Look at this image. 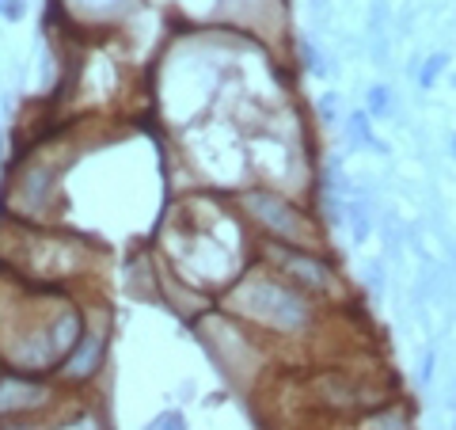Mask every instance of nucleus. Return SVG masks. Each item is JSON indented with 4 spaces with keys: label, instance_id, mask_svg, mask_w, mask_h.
<instances>
[{
    "label": "nucleus",
    "instance_id": "1",
    "mask_svg": "<svg viewBox=\"0 0 456 430\" xmlns=\"http://www.w3.org/2000/svg\"><path fill=\"white\" fill-rule=\"evenodd\" d=\"M152 256L183 282L221 297L255 259V236L236 213L232 198L209 187H194L168 202L156 221Z\"/></svg>",
    "mask_w": 456,
    "mask_h": 430
},
{
    "label": "nucleus",
    "instance_id": "2",
    "mask_svg": "<svg viewBox=\"0 0 456 430\" xmlns=\"http://www.w3.org/2000/svg\"><path fill=\"white\" fill-rule=\"evenodd\" d=\"M87 297L72 289H42L0 271V365L54 377L84 332Z\"/></svg>",
    "mask_w": 456,
    "mask_h": 430
},
{
    "label": "nucleus",
    "instance_id": "3",
    "mask_svg": "<svg viewBox=\"0 0 456 430\" xmlns=\"http://www.w3.org/2000/svg\"><path fill=\"white\" fill-rule=\"evenodd\" d=\"M224 312H232L236 320H244L277 350V358L300 354V358H315L323 343L335 335V327L346 320L353 309H327L323 301L308 297L293 282H285L277 271L262 267L259 259H251V267L236 278L232 286L217 297Z\"/></svg>",
    "mask_w": 456,
    "mask_h": 430
},
{
    "label": "nucleus",
    "instance_id": "4",
    "mask_svg": "<svg viewBox=\"0 0 456 430\" xmlns=\"http://www.w3.org/2000/svg\"><path fill=\"white\" fill-rule=\"evenodd\" d=\"M107 244L69 225H31L0 218V271L42 289L103 294Z\"/></svg>",
    "mask_w": 456,
    "mask_h": 430
},
{
    "label": "nucleus",
    "instance_id": "5",
    "mask_svg": "<svg viewBox=\"0 0 456 430\" xmlns=\"http://www.w3.org/2000/svg\"><path fill=\"white\" fill-rule=\"evenodd\" d=\"M175 145H179V157L190 164L194 187L232 195L251 183L247 134L232 115H206L183 126V130H175Z\"/></svg>",
    "mask_w": 456,
    "mask_h": 430
},
{
    "label": "nucleus",
    "instance_id": "6",
    "mask_svg": "<svg viewBox=\"0 0 456 430\" xmlns=\"http://www.w3.org/2000/svg\"><path fill=\"white\" fill-rule=\"evenodd\" d=\"M236 213L244 218L255 240H277V244H293V248H315V251H331V233L323 229L320 213L312 210V202L293 198L285 191H274L266 183H244L239 191L228 195Z\"/></svg>",
    "mask_w": 456,
    "mask_h": 430
},
{
    "label": "nucleus",
    "instance_id": "7",
    "mask_svg": "<svg viewBox=\"0 0 456 430\" xmlns=\"http://www.w3.org/2000/svg\"><path fill=\"white\" fill-rule=\"evenodd\" d=\"M194 335L198 343L206 347L209 362L224 373V381L236 392H251L259 388V381L266 377L270 365H282L277 350L266 343V339L247 327L244 320H236L232 312H224L221 305H213L209 312H201L194 320Z\"/></svg>",
    "mask_w": 456,
    "mask_h": 430
},
{
    "label": "nucleus",
    "instance_id": "8",
    "mask_svg": "<svg viewBox=\"0 0 456 430\" xmlns=\"http://www.w3.org/2000/svg\"><path fill=\"white\" fill-rule=\"evenodd\" d=\"M255 259L262 267H270L304 289L308 297L323 301L327 309H353V286L342 274L331 251H315V248H293V244H277V240H255Z\"/></svg>",
    "mask_w": 456,
    "mask_h": 430
},
{
    "label": "nucleus",
    "instance_id": "9",
    "mask_svg": "<svg viewBox=\"0 0 456 430\" xmlns=\"http://www.w3.org/2000/svg\"><path fill=\"white\" fill-rule=\"evenodd\" d=\"M76 396L61 388L54 377L23 373L0 365V423H49L61 426V415L76 411Z\"/></svg>",
    "mask_w": 456,
    "mask_h": 430
},
{
    "label": "nucleus",
    "instance_id": "10",
    "mask_svg": "<svg viewBox=\"0 0 456 430\" xmlns=\"http://www.w3.org/2000/svg\"><path fill=\"white\" fill-rule=\"evenodd\" d=\"M110 339H114V316L110 305L103 301V294H92L87 297V316H84V332L80 339L72 343V350L65 354V362L57 365L54 381L72 392V396H84L99 377L107 370V358H110Z\"/></svg>",
    "mask_w": 456,
    "mask_h": 430
},
{
    "label": "nucleus",
    "instance_id": "11",
    "mask_svg": "<svg viewBox=\"0 0 456 430\" xmlns=\"http://www.w3.org/2000/svg\"><path fill=\"white\" fill-rule=\"evenodd\" d=\"M141 0H49V23H61L76 35H114L133 16Z\"/></svg>",
    "mask_w": 456,
    "mask_h": 430
},
{
    "label": "nucleus",
    "instance_id": "12",
    "mask_svg": "<svg viewBox=\"0 0 456 430\" xmlns=\"http://www.w3.org/2000/svg\"><path fill=\"white\" fill-rule=\"evenodd\" d=\"M217 27L244 31L251 39L274 46L285 27V0H221Z\"/></svg>",
    "mask_w": 456,
    "mask_h": 430
},
{
    "label": "nucleus",
    "instance_id": "13",
    "mask_svg": "<svg viewBox=\"0 0 456 430\" xmlns=\"http://www.w3.org/2000/svg\"><path fill=\"white\" fill-rule=\"evenodd\" d=\"M327 430H414V415L399 396H391L376 408L350 415V419H323Z\"/></svg>",
    "mask_w": 456,
    "mask_h": 430
},
{
    "label": "nucleus",
    "instance_id": "14",
    "mask_svg": "<svg viewBox=\"0 0 456 430\" xmlns=\"http://www.w3.org/2000/svg\"><path fill=\"white\" fill-rule=\"evenodd\" d=\"M342 137H346V149L350 153H376V157H384L388 153V145L376 137L373 130V115L369 111H350L346 119H342Z\"/></svg>",
    "mask_w": 456,
    "mask_h": 430
},
{
    "label": "nucleus",
    "instance_id": "15",
    "mask_svg": "<svg viewBox=\"0 0 456 430\" xmlns=\"http://www.w3.org/2000/svg\"><path fill=\"white\" fill-rule=\"evenodd\" d=\"M365 111H369L373 119L384 122L391 111H396V99H391V88L388 84H369V92H365Z\"/></svg>",
    "mask_w": 456,
    "mask_h": 430
},
{
    "label": "nucleus",
    "instance_id": "16",
    "mask_svg": "<svg viewBox=\"0 0 456 430\" xmlns=\"http://www.w3.org/2000/svg\"><path fill=\"white\" fill-rule=\"evenodd\" d=\"M445 69H449V54H429L426 61H422V69L414 73V84L422 88V92H429L441 77H445Z\"/></svg>",
    "mask_w": 456,
    "mask_h": 430
},
{
    "label": "nucleus",
    "instance_id": "17",
    "mask_svg": "<svg viewBox=\"0 0 456 430\" xmlns=\"http://www.w3.org/2000/svg\"><path fill=\"white\" fill-rule=\"evenodd\" d=\"M300 58H304V69L315 73V77H327V73H331V65H327V54H323V50H315L312 42L300 46Z\"/></svg>",
    "mask_w": 456,
    "mask_h": 430
},
{
    "label": "nucleus",
    "instance_id": "18",
    "mask_svg": "<svg viewBox=\"0 0 456 430\" xmlns=\"http://www.w3.org/2000/svg\"><path fill=\"white\" fill-rule=\"evenodd\" d=\"M145 430H186V415L179 408H168V411H160Z\"/></svg>",
    "mask_w": 456,
    "mask_h": 430
},
{
    "label": "nucleus",
    "instance_id": "19",
    "mask_svg": "<svg viewBox=\"0 0 456 430\" xmlns=\"http://www.w3.org/2000/svg\"><path fill=\"white\" fill-rule=\"evenodd\" d=\"M27 0H0V23H23Z\"/></svg>",
    "mask_w": 456,
    "mask_h": 430
},
{
    "label": "nucleus",
    "instance_id": "20",
    "mask_svg": "<svg viewBox=\"0 0 456 430\" xmlns=\"http://www.w3.org/2000/svg\"><path fill=\"white\" fill-rule=\"evenodd\" d=\"M320 122H323V126L338 122V96H335V92L323 96V104H320Z\"/></svg>",
    "mask_w": 456,
    "mask_h": 430
},
{
    "label": "nucleus",
    "instance_id": "21",
    "mask_svg": "<svg viewBox=\"0 0 456 430\" xmlns=\"http://www.w3.org/2000/svg\"><path fill=\"white\" fill-rule=\"evenodd\" d=\"M0 430H57L49 423H0Z\"/></svg>",
    "mask_w": 456,
    "mask_h": 430
},
{
    "label": "nucleus",
    "instance_id": "22",
    "mask_svg": "<svg viewBox=\"0 0 456 430\" xmlns=\"http://www.w3.org/2000/svg\"><path fill=\"white\" fill-rule=\"evenodd\" d=\"M449 157H452V160H456V134H452V137H449Z\"/></svg>",
    "mask_w": 456,
    "mask_h": 430
}]
</instances>
